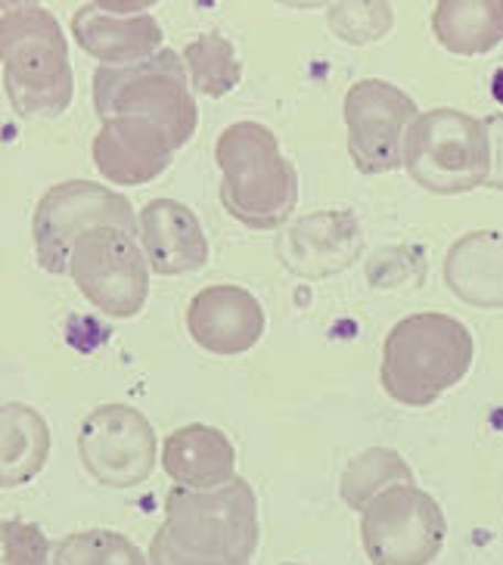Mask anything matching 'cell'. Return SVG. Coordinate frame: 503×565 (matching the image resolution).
Returning a JSON list of instances; mask_svg holds the SVG:
<instances>
[{"mask_svg": "<svg viewBox=\"0 0 503 565\" xmlns=\"http://www.w3.org/2000/svg\"><path fill=\"white\" fill-rule=\"evenodd\" d=\"M258 500L246 479L218 491L174 484L165 522L152 534L150 565H249L258 550Z\"/></svg>", "mask_w": 503, "mask_h": 565, "instance_id": "obj_1", "label": "cell"}, {"mask_svg": "<svg viewBox=\"0 0 503 565\" xmlns=\"http://www.w3.org/2000/svg\"><path fill=\"white\" fill-rule=\"evenodd\" d=\"M3 90L19 118H60L72 106V63L60 19L38 3H3Z\"/></svg>", "mask_w": 503, "mask_h": 565, "instance_id": "obj_2", "label": "cell"}, {"mask_svg": "<svg viewBox=\"0 0 503 565\" xmlns=\"http://www.w3.org/2000/svg\"><path fill=\"white\" fill-rule=\"evenodd\" d=\"M221 205L249 231H280L299 202V174L270 128L236 121L215 143Z\"/></svg>", "mask_w": 503, "mask_h": 565, "instance_id": "obj_3", "label": "cell"}, {"mask_svg": "<svg viewBox=\"0 0 503 565\" xmlns=\"http://www.w3.org/2000/svg\"><path fill=\"white\" fill-rule=\"evenodd\" d=\"M475 354L472 333L451 315L402 317L383 342L379 383L404 407H429L467 380Z\"/></svg>", "mask_w": 503, "mask_h": 565, "instance_id": "obj_4", "label": "cell"}, {"mask_svg": "<svg viewBox=\"0 0 503 565\" xmlns=\"http://www.w3.org/2000/svg\"><path fill=\"white\" fill-rule=\"evenodd\" d=\"M186 75L184 60L168 47L137 66H100L94 72V109L103 121L147 118L181 150L200 121Z\"/></svg>", "mask_w": 503, "mask_h": 565, "instance_id": "obj_5", "label": "cell"}, {"mask_svg": "<svg viewBox=\"0 0 503 565\" xmlns=\"http://www.w3.org/2000/svg\"><path fill=\"white\" fill-rule=\"evenodd\" d=\"M404 171L436 196L472 193L491 171L485 121L451 106L419 113L404 134Z\"/></svg>", "mask_w": 503, "mask_h": 565, "instance_id": "obj_6", "label": "cell"}, {"mask_svg": "<svg viewBox=\"0 0 503 565\" xmlns=\"http://www.w3.org/2000/svg\"><path fill=\"white\" fill-rule=\"evenodd\" d=\"M94 227H118L140 236V215L128 196L113 193L94 181H63L51 186L32 217V239L38 265L47 274H68L75 243Z\"/></svg>", "mask_w": 503, "mask_h": 565, "instance_id": "obj_7", "label": "cell"}, {"mask_svg": "<svg viewBox=\"0 0 503 565\" xmlns=\"http://www.w3.org/2000/svg\"><path fill=\"white\" fill-rule=\"evenodd\" d=\"M68 277L78 292L106 317L131 320L150 296V262L135 233L94 227L75 243Z\"/></svg>", "mask_w": 503, "mask_h": 565, "instance_id": "obj_8", "label": "cell"}, {"mask_svg": "<svg viewBox=\"0 0 503 565\" xmlns=\"http://www.w3.org/2000/svg\"><path fill=\"white\" fill-rule=\"evenodd\" d=\"M445 537V510L417 484L388 488L361 513V541L373 565H432Z\"/></svg>", "mask_w": 503, "mask_h": 565, "instance_id": "obj_9", "label": "cell"}, {"mask_svg": "<svg viewBox=\"0 0 503 565\" xmlns=\"http://www.w3.org/2000/svg\"><path fill=\"white\" fill-rule=\"evenodd\" d=\"M78 454L87 476L103 488H137L152 476L159 441L150 419L131 404H103L84 416Z\"/></svg>", "mask_w": 503, "mask_h": 565, "instance_id": "obj_10", "label": "cell"}, {"mask_svg": "<svg viewBox=\"0 0 503 565\" xmlns=\"http://www.w3.org/2000/svg\"><path fill=\"white\" fill-rule=\"evenodd\" d=\"M419 118L417 103L383 78H364L345 94L349 152L361 174L404 168V134Z\"/></svg>", "mask_w": 503, "mask_h": 565, "instance_id": "obj_11", "label": "cell"}, {"mask_svg": "<svg viewBox=\"0 0 503 565\" xmlns=\"http://www.w3.org/2000/svg\"><path fill=\"white\" fill-rule=\"evenodd\" d=\"M150 3H82L72 13V38L103 66H137L165 51L159 19L147 13Z\"/></svg>", "mask_w": 503, "mask_h": 565, "instance_id": "obj_12", "label": "cell"}, {"mask_svg": "<svg viewBox=\"0 0 503 565\" xmlns=\"http://www.w3.org/2000/svg\"><path fill=\"white\" fill-rule=\"evenodd\" d=\"M364 231L352 209H323L296 217L277 239V255L304 280H327L361 258Z\"/></svg>", "mask_w": 503, "mask_h": 565, "instance_id": "obj_13", "label": "cell"}, {"mask_svg": "<svg viewBox=\"0 0 503 565\" xmlns=\"http://www.w3.org/2000/svg\"><path fill=\"white\" fill-rule=\"evenodd\" d=\"M268 330L261 301L243 286L218 282L200 289L186 305V333L202 351L234 358L252 351Z\"/></svg>", "mask_w": 503, "mask_h": 565, "instance_id": "obj_14", "label": "cell"}, {"mask_svg": "<svg viewBox=\"0 0 503 565\" xmlns=\"http://www.w3.org/2000/svg\"><path fill=\"white\" fill-rule=\"evenodd\" d=\"M174 143L159 125L147 118L103 121L94 137V166L118 186H140L156 181L174 159Z\"/></svg>", "mask_w": 503, "mask_h": 565, "instance_id": "obj_15", "label": "cell"}, {"mask_svg": "<svg viewBox=\"0 0 503 565\" xmlns=\"http://www.w3.org/2000/svg\"><path fill=\"white\" fill-rule=\"evenodd\" d=\"M140 246L159 277H181L208 265L200 217L178 200H152L140 209Z\"/></svg>", "mask_w": 503, "mask_h": 565, "instance_id": "obj_16", "label": "cell"}, {"mask_svg": "<svg viewBox=\"0 0 503 565\" xmlns=\"http://www.w3.org/2000/svg\"><path fill=\"white\" fill-rule=\"evenodd\" d=\"M162 469L181 488L218 491L236 479V448L215 426L190 423L162 441Z\"/></svg>", "mask_w": 503, "mask_h": 565, "instance_id": "obj_17", "label": "cell"}, {"mask_svg": "<svg viewBox=\"0 0 503 565\" xmlns=\"http://www.w3.org/2000/svg\"><path fill=\"white\" fill-rule=\"evenodd\" d=\"M445 282L472 308H503V233H463L445 255Z\"/></svg>", "mask_w": 503, "mask_h": 565, "instance_id": "obj_18", "label": "cell"}, {"mask_svg": "<svg viewBox=\"0 0 503 565\" xmlns=\"http://www.w3.org/2000/svg\"><path fill=\"white\" fill-rule=\"evenodd\" d=\"M51 457L47 419L29 404L0 407V488L32 482Z\"/></svg>", "mask_w": 503, "mask_h": 565, "instance_id": "obj_19", "label": "cell"}, {"mask_svg": "<svg viewBox=\"0 0 503 565\" xmlns=\"http://www.w3.org/2000/svg\"><path fill=\"white\" fill-rule=\"evenodd\" d=\"M432 32L445 51L479 56L503 44V0H441Z\"/></svg>", "mask_w": 503, "mask_h": 565, "instance_id": "obj_20", "label": "cell"}, {"mask_svg": "<svg viewBox=\"0 0 503 565\" xmlns=\"http://www.w3.org/2000/svg\"><path fill=\"white\" fill-rule=\"evenodd\" d=\"M395 484H417L407 460L392 448H367L349 460L339 482V494L354 513H364L373 500Z\"/></svg>", "mask_w": 503, "mask_h": 565, "instance_id": "obj_21", "label": "cell"}, {"mask_svg": "<svg viewBox=\"0 0 503 565\" xmlns=\"http://www.w3.org/2000/svg\"><path fill=\"white\" fill-rule=\"evenodd\" d=\"M190 87L212 100H221L243 82V63L236 60L234 44L221 32L200 34L184 51Z\"/></svg>", "mask_w": 503, "mask_h": 565, "instance_id": "obj_22", "label": "cell"}, {"mask_svg": "<svg viewBox=\"0 0 503 565\" xmlns=\"http://www.w3.org/2000/svg\"><path fill=\"white\" fill-rule=\"evenodd\" d=\"M51 565H150L128 534L109 529L75 532L53 544Z\"/></svg>", "mask_w": 503, "mask_h": 565, "instance_id": "obj_23", "label": "cell"}, {"mask_svg": "<svg viewBox=\"0 0 503 565\" xmlns=\"http://www.w3.org/2000/svg\"><path fill=\"white\" fill-rule=\"evenodd\" d=\"M0 544H3V563L7 565H51L53 541L32 522L22 519H3L0 525Z\"/></svg>", "mask_w": 503, "mask_h": 565, "instance_id": "obj_24", "label": "cell"}, {"mask_svg": "<svg viewBox=\"0 0 503 565\" xmlns=\"http://www.w3.org/2000/svg\"><path fill=\"white\" fill-rule=\"evenodd\" d=\"M488 143H491V171H488L485 186L503 193V113L485 118Z\"/></svg>", "mask_w": 503, "mask_h": 565, "instance_id": "obj_25", "label": "cell"}, {"mask_svg": "<svg viewBox=\"0 0 503 565\" xmlns=\"http://www.w3.org/2000/svg\"><path fill=\"white\" fill-rule=\"evenodd\" d=\"M283 565H299V563H283Z\"/></svg>", "mask_w": 503, "mask_h": 565, "instance_id": "obj_26", "label": "cell"}]
</instances>
